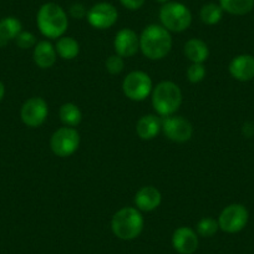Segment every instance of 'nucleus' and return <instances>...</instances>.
Masks as SVG:
<instances>
[{"label": "nucleus", "mask_w": 254, "mask_h": 254, "mask_svg": "<svg viewBox=\"0 0 254 254\" xmlns=\"http://www.w3.org/2000/svg\"><path fill=\"white\" fill-rule=\"evenodd\" d=\"M172 49V36L161 24H151L140 35V50L150 60H162Z\"/></svg>", "instance_id": "1"}, {"label": "nucleus", "mask_w": 254, "mask_h": 254, "mask_svg": "<svg viewBox=\"0 0 254 254\" xmlns=\"http://www.w3.org/2000/svg\"><path fill=\"white\" fill-rule=\"evenodd\" d=\"M36 25L45 38L59 39L64 36L69 28L67 13L56 3H45L36 14Z\"/></svg>", "instance_id": "2"}, {"label": "nucleus", "mask_w": 254, "mask_h": 254, "mask_svg": "<svg viewBox=\"0 0 254 254\" xmlns=\"http://www.w3.org/2000/svg\"><path fill=\"white\" fill-rule=\"evenodd\" d=\"M145 221L141 211L136 207H124L111 219L112 233L122 241H132L143 231Z\"/></svg>", "instance_id": "3"}, {"label": "nucleus", "mask_w": 254, "mask_h": 254, "mask_svg": "<svg viewBox=\"0 0 254 254\" xmlns=\"http://www.w3.org/2000/svg\"><path fill=\"white\" fill-rule=\"evenodd\" d=\"M152 106L162 117L172 116L182 105V91L173 81H161L152 90Z\"/></svg>", "instance_id": "4"}, {"label": "nucleus", "mask_w": 254, "mask_h": 254, "mask_svg": "<svg viewBox=\"0 0 254 254\" xmlns=\"http://www.w3.org/2000/svg\"><path fill=\"white\" fill-rule=\"evenodd\" d=\"M161 25L170 33H182L192 24L190 8L180 1H168L163 4L158 13Z\"/></svg>", "instance_id": "5"}, {"label": "nucleus", "mask_w": 254, "mask_h": 254, "mask_svg": "<svg viewBox=\"0 0 254 254\" xmlns=\"http://www.w3.org/2000/svg\"><path fill=\"white\" fill-rule=\"evenodd\" d=\"M152 90L153 84L150 75L140 70L127 74L122 81V91L125 96L131 101H143L152 94Z\"/></svg>", "instance_id": "6"}, {"label": "nucleus", "mask_w": 254, "mask_h": 254, "mask_svg": "<svg viewBox=\"0 0 254 254\" xmlns=\"http://www.w3.org/2000/svg\"><path fill=\"white\" fill-rule=\"evenodd\" d=\"M80 146V133L74 127L64 126L51 135L50 148L58 157H69L74 155Z\"/></svg>", "instance_id": "7"}, {"label": "nucleus", "mask_w": 254, "mask_h": 254, "mask_svg": "<svg viewBox=\"0 0 254 254\" xmlns=\"http://www.w3.org/2000/svg\"><path fill=\"white\" fill-rule=\"evenodd\" d=\"M219 229L229 234L243 231L249 221V212L246 206L241 203H232L224 207L218 217Z\"/></svg>", "instance_id": "8"}, {"label": "nucleus", "mask_w": 254, "mask_h": 254, "mask_svg": "<svg viewBox=\"0 0 254 254\" xmlns=\"http://www.w3.org/2000/svg\"><path fill=\"white\" fill-rule=\"evenodd\" d=\"M87 23L97 30H106L112 28L117 23L119 19V11L112 4L106 1H100L94 4L87 10Z\"/></svg>", "instance_id": "9"}, {"label": "nucleus", "mask_w": 254, "mask_h": 254, "mask_svg": "<svg viewBox=\"0 0 254 254\" xmlns=\"http://www.w3.org/2000/svg\"><path fill=\"white\" fill-rule=\"evenodd\" d=\"M162 132L173 142H187L193 136V126L182 116H167L162 119Z\"/></svg>", "instance_id": "10"}, {"label": "nucleus", "mask_w": 254, "mask_h": 254, "mask_svg": "<svg viewBox=\"0 0 254 254\" xmlns=\"http://www.w3.org/2000/svg\"><path fill=\"white\" fill-rule=\"evenodd\" d=\"M49 115L48 102L43 97L34 96L26 100L20 109V119L24 125L31 128L41 126Z\"/></svg>", "instance_id": "11"}, {"label": "nucleus", "mask_w": 254, "mask_h": 254, "mask_svg": "<svg viewBox=\"0 0 254 254\" xmlns=\"http://www.w3.org/2000/svg\"><path fill=\"white\" fill-rule=\"evenodd\" d=\"M114 49L121 58H132L140 50V35L132 29H121L115 35Z\"/></svg>", "instance_id": "12"}, {"label": "nucleus", "mask_w": 254, "mask_h": 254, "mask_svg": "<svg viewBox=\"0 0 254 254\" xmlns=\"http://www.w3.org/2000/svg\"><path fill=\"white\" fill-rule=\"evenodd\" d=\"M198 244V234L190 227H180L173 232L172 246L180 254H193Z\"/></svg>", "instance_id": "13"}, {"label": "nucleus", "mask_w": 254, "mask_h": 254, "mask_svg": "<svg viewBox=\"0 0 254 254\" xmlns=\"http://www.w3.org/2000/svg\"><path fill=\"white\" fill-rule=\"evenodd\" d=\"M228 71L233 79L247 82L254 79V56L249 54H242L232 59Z\"/></svg>", "instance_id": "14"}, {"label": "nucleus", "mask_w": 254, "mask_h": 254, "mask_svg": "<svg viewBox=\"0 0 254 254\" xmlns=\"http://www.w3.org/2000/svg\"><path fill=\"white\" fill-rule=\"evenodd\" d=\"M162 194L153 186H143L135 196V206L141 212H152L160 207Z\"/></svg>", "instance_id": "15"}, {"label": "nucleus", "mask_w": 254, "mask_h": 254, "mask_svg": "<svg viewBox=\"0 0 254 254\" xmlns=\"http://www.w3.org/2000/svg\"><path fill=\"white\" fill-rule=\"evenodd\" d=\"M33 60L36 66L40 69L45 70L53 67L58 60L55 46L48 40H41L36 43L33 50Z\"/></svg>", "instance_id": "16"}, {"label": "nucleus", "mask_w": 254, "mask_h": 254, "mask_svg": "<svg viewBox=\"0 0 254 254\" xmlns=\"http://www.w3.org/2000/svg\"><path fill=\"white\" fill-rule=\"evenodd\" d=\"M162 131V119L157 115H145L136 124V133L141 140H153Z\"/></svg>", "instance_id": "17"}, {"label": "nucleus", "mask_w": 254, "mask_h": 254, "mask_svg": "<svg viewBox=\"0 0 254 254\" xmlns=\"http://www.w3.org/2000/svg\"><path fill=\"white\" fill-rule=\"evenodd\" d=\"M183 53L192 64H203L209 56V48L201 39L192 38L185 44Z\"/></svg>", "instance_id": "18"}, {"label": "nucleus", "mask_w": 254, "mask_h": 254, "mask_svg": "<svg viewBox=\"0 0 254 254\" xmlns=\"http://www.w3.org/2000/svg\"><path fill=\"white\" fill-rule=\"evenodd\" d=\"M56 53L64 60H74L80 53V44L71 36H61L56 41Z\"/></svg>", "instance_id": "19"}, {"label": "nucleus", "mask_w": 254, "mask_h": 254, "mask_svg": "<svg viewBox=\"0 0 254 254\" xmlns=\"http://www.w3.org/2000/svg\"><path fill=\"white\" fill-rule=\"evenodd\" d=\"M219 5L224 13L231 15H247L254 9V0H219Z\"/></svg>", "instance_id": "20"}, {"label": "nucleus", "mask_w": 254, "mask_h": 254, "mask_svg": "<svg viewBox=\"0 0 254 254\" xmlns=\"http://www.w3.org/2000/svg\"><path fill=\"white\" fill-rule=\"evenodd\" d=\"M23 31L21 21L15 16H6L0 20V39L5 43L15 40L16 36Z\"/></svg>", "instance_id": "21"}, {"label": "nucleus", "mask_w": 254, "mask_h": 254, "mask_svg": "<svg viewBox=\"0 0 254 254\" xmlns=\"http://www.w3.org/2000/svg\"><path fill=\"white\" fill-rule=\"evenodd\" d=\"M59 117L65 126L75 127L81 122L82 112L77 105L72 104V102H65L64 105H61L60 110H59Z\"/></svg>", "instance_id": "22"}, {"label": "nucleus", "mask_w": 254, "mask_h": 254, "mask_svg": "<svg viewBox=\"0 0 254 254\" xmlns=\"http://www.w3.org/2000/svg\"><path fill=\"white\" fill-rule=\"evenodd\" d=\"M223 9L219 4L207 3L199 10V19L206 25H216L223 18Z\"/></svg>", "instance_id": "23"}, {"label": "nucleus", "mask_w": 254, "mask_h": 254, "mask_svg": "<svg viewBox=\"0 0 254 254\" xmlns=\"http://www.w3.org/2000/svg\"><path fill=\"white\" fill-rule=\"evenodd\" d=\"M219 224L218 221L212 217H204L201 221L197 223L196 232L198 236L204 237V238H209V237H213L214 234L218 232Z\"/></svg>", "instance_id": "24"}, {"label": "nucleus", "mask_w": 254, "mask_h": 254, "mask_svg": "<svg viewBox=\"0 0 254 254\" xmlns=\"http://www.w3.org/2000/svg\"><path fill=\"white\" fill-rule=\"evenodd\" d=\"M206 67L203 64H190L187 69V79L192 84H198L206 77Z\"/></svg>", "instance_id": "25"}, {"label": "nucleus", "mask_w": 254, "mask_h": 254, "mask_svg": "<svg viewBox=\"0 0 254 254\" xmlns=\"http://www.w3.org/2000/svg\"><path fill=\"white\" fill-rule=\"evenodd\" d=\"M105 67L106 71L111 75H119L124 71L125 69V60L120 55L115 54L107 58L106 63H105Z\"/></svg>", "instance_id": "26"}, {"label": "nucleus", "mask_w": 254, "mask_h": 254, "mask_svg": "<svg viewBox=\"0 0 254 254\" xmlns=\"http://www.w3.org/2000/svg\"><path fill=\"white\" fill-rule=\"evenodd\" d=\"M15 43L18 48L23 49V50H29V49L34 48L36 45V38L33 33L30 31H21L15 39Z\"/></svg>", "instance_id": "27"}, {"label": "nucleus", "mask_w": 254, "mask_h": 254, "mask_svg": "<svg viewBox=\"0 0 254 254\" xmlns=\"http://www.w3.org/2000/svg\"><path fill=\"white\" fill-rule=\"evenodd\" d=\"M69 14L71 18L74 19H84L87 15V9L86 6L82 3H74L69 9Z\"/></svg>", "instance_id": "28"}, {"label": "nucleus", "mask_w": 254, "mask_h": 254, "mask_svg": "<svg viewBox=\"0 0 254 254\" xmlns=\"http://www.w3.org/2000/svg\"><path fill=\"white\" fill-rule=\"evenodd\" d=\"M146 0H120L121 5L127 10H138L143 6Z\"/></svg>", "instance_id": "29"}, {"label": "nucleus", "mask_w": 254, "mask_h": 254, "mask_svg": "<svg viewBox=\"0 0 254 254\" xmlns=\"http://www.w3.org/2000/svg\"><path fill=\"white\" fill-rule=\"evenodd\" d=\"M242 133L244 135V137L247 138H251L254 136V124L253 122L248 121L246 122V124L243 125V127H242Z\"/></svg>", "instance_id": "30"}, {"label": "nucleus", "mask_w": 254, "mask_h": 254, "mask_svg": "<svg viewBox=\"0 0 254 254\" xmlns=\"http://www.w3.org/2000/svg\"><path fill=\"white\" fill-rule=\"evenodd\" d=\"M4 96H5V86H4L3 82L0 81V101L4 99Z\"/></svg>", "instance_id": "31"}, {"label": "nucleus", "mask_w": 254, "mask_h": 254, "mask_svg": "<svg viewBox=\"0 0 254 254\" xmlns=\"http://www.w3.org/2000/svg\"><path fill=\"white\" fill-rule=\"evenodd\" d=\"M156 1H157V3H160V4H166V3H168V1H171V0H156Z\"/></svg>", "instance_id": "32"}]
</instances>
